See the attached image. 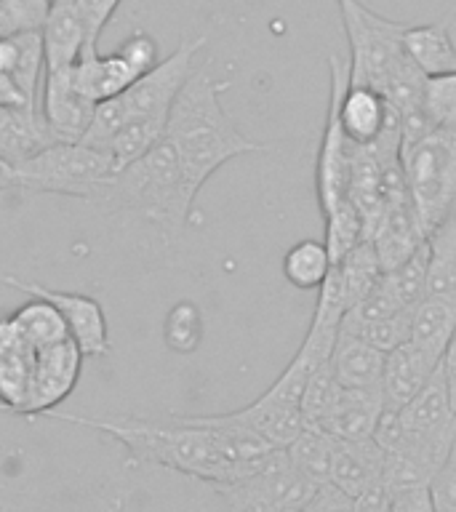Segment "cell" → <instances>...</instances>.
<instances>
[{"label": "cell", "mask_w": 456, "mask_h": 512, "mask_svg": "<svg viewBox=\"0 0 456 512\" xmlns=\"http://www.w3.org/2000/svg\"><path fill=\"white\" fill-rule=\"evenodd\" d=\"M219 94L222 83H216L208 67H200L192 70L168 112L166 142L174 147L179 166L195 192H200L227 160L267 150L264 144L240 134Z\"/></svg>", "instance_id": "7a4b0ae2"}, {"label": "cell", "mask_w": 456, "mask_h": 512, "mask_svg": "<svg viewBox=\"0 0 456 512\" xmlns=\"http://www.w3.org/2000/svg\"><path fill=\"white\" fill-rule=\"evenodd\" d=\"M32 360H35V350L22 339L0 350V403L11 414H22L27 390H30Z\"/></svg>", "instance_id": "484cf974"}, {"label": "cell", "mask_w": 456, "mask_h": 512, "mask_svg": "<svg viewBox=\"0 0 456 512\" xmlns=\"http://www.w3.org/2000/svg\"><path fill=\"white\" fill-rule=\"evenodd\" d=\"M440 368H443V376H446L448 398H451V408L456 414V331L451 336V342H448L446 352H443V358H440Z\"/></svg>", "instance_id": "7bdbcfd3"}, {"label": "cell", "mask_w": 456, "mask_h": 512, "mask_svg": "<svg viewBox=\"0 0 456 512\" xmlns=\"http://www.w3.org/2000/svg\"><path fill=\"white\" fill-rule=\"evenodd\" d=\"M203 46H206L203 35L182 40L166 59H160L152 70L144 72L142 78H136L123 94L96 104L94 120L80 142L102 150L112 139V134L131 120L168 118L176 94L182 91V86L192 75V59Z\"/></svg>", "instance_id": "277c9868"}, {"label": "cell", "mask_w": 456, "mask_h": 512, "mask_svg": "<svg viewBox=\"0 0 456 512\" xmlns=\"http://www.w3.org/2000/svg\"><path fill=\"white\" fill-rule=\"evenodd\" d=\"M304 512H355V499L328 480V483H320L315 488L310 502L304 504Z\"/></svg>", "instance_id": "f35d334b"}, {"label": "cell", "mask_w": 456, "mask_h": 512, "mask_svg": "<svg viewBox=\"0 0 456 512\" xmlns=\"http://www.w3.org/2000/svg\"><path fill=\"white\" fill-rule=\"evenodd\" d=\"M118 51L126 56L128 62L134 64L139 72L152 70V67L160 62L158 43H155V38H152V35H147V32H142V30L134 32V35H128V38L120 43Z\"/></svg>", "instance_id": "74e56055"}, {"label": "cell", "mask_w": 456, "mask_h": 512, "mask_svg": "<svg viewBox=\"0 0 456 512\" xmlns=\"http://www.w3.org/2000/svg\"><path fill=\"white\" fill-rule=\"evenodd\" d=\"M384 358H387V352L376 350L374 344L339 331L334 352H331V368H334L339 384L347 390L382 392Z\"/></svg>", "instance_id": "ac0fdd59"}, {"label": "cell", "mask_w": 456, "mask_h": 512, "mask_svg": "<svg viewBox=\"0 0 456 512\" xmlns=\"http://www.w3.org/2000/svg\"><path fill=\"white\" fill-rule=\"evenodd\" d=\"M8 187H16V171L0 158V192L8 190Z\"/></svg>", "instance_id": "f6af8a7d"}, {"label": "cell", "mask_w": 456, "mask_h": 512, "mask_svg": "<svg viewBox=\"0 0 456 512\" xmlns=\"http://www.w3.org/2000/svg\"><path fill=\"white\" fill-rule=\"evenodd\" d=\"M339 123L355 150H368L382 142H400V112L371 86L347 80L339 99Z\"/></svg>", "instance_id": "8fae6325"}, {"label": "cell", "mask_w": 456, "mask_h": 512, "mask_svg": "<svg viewBox=\"0 0 456 512\" xmlns=\"http://www.w3.org/2000/svg\"><path fill=\"white\" fill-rule=\"evenodd\" d=\"M414 307H406V310L395 312V315H387V318L366 320V323L344 318L339 331L360 336L363 342L374 344L376 350L390 352L395 350V347H400L403 342H408V336H411V315H414Z\"/></svg>", "instance_id": "f1b7e54d"}, {"label": "cell", "mask_w": 456, "mask_h": 512, "mask_svg": "<svg viewBox=\"0 0 456 512\" xmlns=\"http://www.w3.org/2000/svg\"><path fill=\"white\" fill-rule=\"evenodd\" d=\"M342 11V24L350 40V83L371 86L387 96L392 83L411 70L403 51V27L374 14L360 0H336Z\"/></svg>", "instance_id": "52a82bcc"}, {"label": "cell", "mask_w": 456, "mask_h": 512, "mask_svg": "<svg viewBox=\"0 0 456 512\" xmlns=\"http://www.w3.org/2000/svg\"><path fill=\"white\" fill-rule=\"evenodd\" d=\"M83 360H86L83 352L72 339L35 350L30 390H27L22 416H46L62 400L70 398L83 371Z\"/></svg>", "instance_id": "30bf717a"}, {"label": "cell", "mask_w": 456, "mask_h": 512, "mask_svg": "<svg viewBox=\"0 0 456 512\" xmlns=\"http://www.w3.org/2000/svg\"><path fill=\"white\" fill-rule=\"evenodd\" d=\"M403 51L424 78L456 72V46L448 32V22L406 24Z\"/></svg>", "instance_id": "ffe728a7"}, {"label": "cell", "mask_w": 456, "mask_h": 512, "mask_svg": "<svg viewBox=\"0 0 456 512\" xmlns=\"http://www.w3.org/2000/svg\"><path fill=\"white\" fill-rule=\"evenodd\" d=\"M331 483L352 499L384 483V451L374 438L336 440L331 459Z\"/></svg>", "instance_id": "9a60e30c"}, {"label": "cell", "mask_w": 456, "mask_h": 512, "mask_svg": "<svg viewBox=\"0 0 456 512\" xmlns=\"http://www.w3.org/2000/svg\"><path fill=\"white\" fill-rule=\"evenodd\" d=\"M72 67L46 72L38 110L56 142H80L94 120L96 104L72 83Z\"/></svg>", "instance_id": "7c38bea8"}, {"label": "cell", "mask_w": 456, "mask_h": 512, "mask_svg": "<svg viewBox=\"0 0 456 512\" xmlns=\"http://www.w3.org/2000/svg\"><path fill=\"white\" fill-rule=\"evenodd\" d=\"M11 320H14L22 342L30 344L32 350H43V347H51V344L70 339V331H67L62 312L56 310L51 302H46V299L30 296V302H24L11 315Z\"/></svg>", "instance_id": "603a6c76"}, {"label": "cell", "mask_w": 456, "mask_h": 512, "mask_svg": "<svg viewBox=\"0 0 456 512\" xmlns=\"http://www.w3.org/2000/svg\"><path fill=\"white\" fill-rule=\"evenodd\" d=\"M16 339H22V336H19V331H16L14 320L0 318V350H6L8 344H14Z\"/></svg>", "instance_id": "ee69618b"}, {"label": "cell", "mask_w": 456, "mask_h": 512, "mask_svg": "<svg viewBox=\"0 0 456 512\" xmlns=\"http://www.w3.org/2000/svg\"><path fill=\"white\" fill-rule=\"evenodd\" d=\"M195 198L198 192L187 182L174 147L163 139L142 158L120 168L104 206L139 214L168 243H176L190 224Z\"/></svg>", "instance_id": "3957f363"}, {"label": "cell", "mask_w": 456, "mask_h": 512, "mask_svg": "<svg viewBox=\"0 0 456 512\" xmlns=\"http://www.w3.org/2000/svg\"><path fill=\"white\" fill-rule=\"evenodd\" d=\"M0 283L8 288H16L27 296L35 299H46L62 312L70 339L78 344L83 358H104L110 355V326H107V315H104L102 304L96 302L94 296L88 294H72V291H56L43 283H32V280H19L14 275H3Z\"/></svg>", "instance_id": "9c48e42d"}, {"label": "cell", "mask_w": 456, "mask_h": 512, "mask_svg": "<svg viewBox=\"0 0 456 512\" xmlns=\"http://www.w3.org/2000/svg\"><path fill=\"white\" fill-rule=\"evenodd\" d=\"M328 70H331V91H328V112L323 139H320L318 166H315V190H318L323 216H328L342 200L350 198L352 160H355V147L347 142L342 123H339V99L350 80V64H344L339 56L331 54Z\"/></svg>", "instance_id": "ba28073f"}, {"label": "cell", "mask_w": 456, "mask_h": 512, "mask_svg": "<svg viewBox=\"0 0 456 512\" xmlns=\"http://www.w3.org/2000/svg\"><path fill=\"white\" fill-rule=\"evenodd\" d=\"M51 144H56V139L40 110L0 107V158L14 171Z\"/></svg>", "instance_id": "e0dca14e"}, {"label": "cell", "mask_w": 456, "mask_h": 512, "mask_svg": "<svg viewBox=\"0 0 456 512\" xmlns=\"http://www.w3.org/2000/svg\"><path fill=\"white\" fill-rule=\"evenodd\" d=\"M382 411V392L342 387V395L336 400V406L328 411V416L318 427L336 440H366L374 438L376 422H379Z\"/></svg>", "instance_id": "d6986e66"}, {"label": "cell", "mask_w": 456, "mask_h": 512, "mask_svg": "<svg viewBox=\"0 0 456 512\" xmlns=\"http://www.w3.org/2000/svg\"><path fill=\"white\" fill-rule=\"evenodd\" d=\"M179 512H230L227 504H224L222 494L216 491L214 483H206V480H187V488H184L182 507Z\"/></svg>", "instance_id": "d590c367"}, {"label": "cell", "mask_w": 456, "mask_h": 512, "mask_svg": "<svg viewBox=\"0 0 456 512\" xmlns=\"http://www.w3.org/2000/svg\"><path fill=\"white\" fill-rule=\"evenodd\" d=\"M40 35H43L46 72L72 67L83 54V48H88L86 27H83L75 0H51Z\"/></svg>", "instance_id": "2e32d148"}, {"label": "cell", "mask_w": 456, "mask_h": 512, "mask_svg": "<svg viewBox=\"0 0 456 512\" xmlns=\"http://www.w3.org/2000/svg\"><path fill=\"white\" fill-rule=\"evenodd\" d=\"M334 262L323 240L304 238L288 248L283 256V275L299 291H315L331 272Z\"/></svg>", "instance_id": "cb8c5ba5"}, {"label": "cell", "mask_w": 456, "mask_h": 512, "mask_svg": "<svg viewBox=\"0 0 456 512\" xmlns=\"http://www.w3.org/2000/svg\"><path fill=\"white\" fill-rule=\"evenodd\" d=\"M0 414H11V411H8V408L3 406V403H0Z\"/></svg>", "instance_id": "bcb514c9"}, {"label": "cell", "mask_w": 456, "mask_h": 512, "mask_svg": "<svg viewBox=\"0 0 456 512\" xmlns=\"http://www.w3.org/2000/svg\"><path fill=\"white\" fill-rule=\"evenodd\" d=\"M342 395V384L336 379L331 360L318 366L307 379L302 395V416L304 427H318L328 416V411L336 406V400Z\"/></svg>", "instance_id": "1f68e13d"}, {"label": "cell", "mask_w": 456, "mask_h": 512, "mask_svg": "<svg viewBox=\"0 0 456 512\" xmlns=\"http://www.w3.org/2000/svg\"><path fill=\"white\" fill-rule=\"evenodd\" d=\"M203 331H206V326H203V312L190 299L176 302L166 312L163 339H166L168 350L176 352V355H192V352H198L200 342H203Z\"/></svg>", "instance_id": "83f0119b"}, {"label": "cell", "mask_w": 456, "mask_h": 512, "mask_svg": "<svg viewBox=\"0 0 456 512\" xmlns=\"http://www.w3.org/2000/svg\"><path fill=\"white\" fill-rule=\"evenodd\" d=\"M70 72L75 88L94 104L123 94L136 78L144 75L120 51L99 54L96 48H83V54L78 56V62L72 64Z\"/></svg>", "instance_id": "5bb4252c"}, {"label": "cell", "mask_w": 456, "mask_h": 512, "mask_svg": "<svg viewBox=\"0 0 456 512\" xmlns=\"http://www.w3.org/2000/svg\"><path fill=\"white\" fill-rule=\"evenodd\" d=\"M59 422L91 427L118 440L136 462L206 480L214 486L251 478L262 470L275 446L222 414L171 416L163 422L139 416H75L48 411Z\"/></svg>", "instance_id": "6da1fadb"}, {"label": "cell", "mask_w": 456, "mask_h": 512, "mask_svg": "<svg viewBox=\"0 0 456 512\" xmlns=\"http://www.w3.org/2000/svg\"><path fill=\"white\" fill-rule=\"evenodd\" d=\"M336 267L342 272L344 291H347V302H350V307H355V304L379 283V278H382L384 272L382 259H379L374 243L368 238L360 240L358 246L352 248L342 262H336Z\"/></svg>", "instance_id": "4316f807"}, {"label": "cell", "mask_w": 456, "mask_h": 512, "mask_svg": "<svg viewBox=\"0 0 456 512\" xmlns=\"http://www.w3.org/2000/svg\"><path fill=\"white\" fill-rule=\"evenodd\" d=\"M430 267H427V296H438L456 304V214L427 235Z\"/></svg>", "instance_id": "7402d4cb"}, {"label": "cell", "mask_w": 456, "mask_h": 512, "mask_svg": "<svg viewBox=\"0 0 456 512\" xmlns=\"http://www.w3.org/2000/svg\"><path fill=\"white\" fill-rule=\"evenodd\" d=\"M336 438L320 427H304L299 438L286 446V454L296 470L302 472L304 478H310L315 486L331 480V459H334Z\"/></svg>", "instance_id": "d4e9b609"}, {"label": "cell", "mask_w": 456, "mask_h": 512, "mask_svg": "<svg viewBox=\"0 0 456 512\" xmlns=\"http://www.w3.org/2000/svg\"><path fill=\"white\" fill-rule=\"evenodd\" d=\"M419 110L430 128L456 131V72L424 78Z\"/></svg>", "instance_id": "f546056e"}, {"label": "cell", "mask_w": 456, "mask_h": 512, "mask_svg": "<svg viewBox=\"0 0 456 512\" xmlns=\"http://www.w3.org/2000/svg\"><path fill=\"white\" fill-rule=\"evenodd\" d=\"M75 3H78L80 19H83V27H86L88 48H96L99 35L110 24L115 8L120 6V0H75Z\"/></svg>", "instance_id": "8d00e7d4"}, {"label": "cell", "mask_w": 456, "mask_h": 512, "mask_svg": "<svg viewBox=\"0 0 456 512\" xmlns=\"http://www.w3.org/2000/svg\"><path fill=\"white\" fill-rule=\"evenodd\" d=\"M118 176L110 152L83 142H56L16 168V187L104 203Z\"/></svg>", "instance_id": "8992f818"}, {"label": "cell", "mask_w": 456, "mask_h": 512, "mask_svg": "<svg viewBox=\"0 0 456 512\" xmlns=\"http://www.w3.org/2000/svg\"><path fill=\"white\" fill-rule=\"evenodd\" d=\"M400 174L424 238L456 214V131L430 128L400 144Z\"/></svg>", "instance_id": "5b68a950"}, {"label": "cell", "mask_w": 456, "mask_h": 512, "mask_svg": "<svg viewBox=\"0 0 456 512\" xmlns=\"http://www.w3.org/2000/svg\"><path fill=\"white\" fill-rule=\"evenodd\" d=\"M392 494V512H435L430 486L395 488Z\"/></svg>", "instance_id": "ab89813d"}, {"label": "cell", "mask_w": 456, "mask_h": 512, "mask_svg": "<svg viewBox=\"0 0 456 512\" xmlns=\"http://www.w3.org/2000/svg\"><path fill=\"white\" fill-rule=\"evenodd\" d=\"M440 366V358L430 355L414 342H403L387 352L382 376L384 411H400L416 392L422 390L427 379Z\"/></svg>", "instance_id": "4fadbf2b"}, {"label": "cell", "mask_w": 456, "mask_h": 512, "mask_svg": "<svg viewBox=\"0 0 456 512\" xmlns=\"http://www.w3.org/2000/svg\"><path fill=\"white\" fill-rule=\"evenodd\" d=\"M230 512H286L259 475L216 486Z\"/></svg>", "instance_id": "d6a6232c"}, {"label": "cell", "mask_w": 456, "mask_h": 512, "mask_svg": "<svg viewBox=\"0 0 456 512\" xmlns=\"http://www.w3.org/2000/svg\"><path fill=\"white\" fill-rule=\"evenodd\" d=\"M430 496L435 512H456V443L430 483Z\"/></svg>", "instance_id": "e575fe53"}, {"label": "cell", "mask_w": 456, "mask_h": 512, "mask_svg": "<svg viewBox=\"0 0 456 512\" xmlns=\"http://www.w3.org/2000/svg\"><path fill=\"white\" fill-rule=\"evenodd\" d=\"M456 331V304L438 296H424L411 315V336L408 342L422 347L435 358H443L448 342Z\"/></svg>", "instance_id": "44dd1931"}, {"label": "cell", "mask_w": 456, "mask_h": 512, "mask_svg": "<svg viewBox=\"0 0 456 512\" xmlns=\"http://www.w3.org/2000/svg\"><path fill=\"white\" fill-rule=\"evenodd\" d=\"M0 107H30V110H38V107H32L22 88L16 86V80L6 75V72H0Z\"/></svg>", "instance_id": "b9f144b4"}, {"label": "cell", "mask_w": 456, "mask_h": 512, "mask_svg": "<svg viewBox=\"0 0 456 512\" xmlns=\"http://www.w3.org/2000/svg\"><path fill=\"white\" fill-rule=\"evenodd\" d=\"M355 512H392L390 488L379 483V486L368 488L360 496H355Z\"/></svg>", "instance_id": "60d3db41"}, {"label": "cell", "mask_w": 456, "mask_h": 512, "mask_svg": "<svg viewBox=\"0 0 456 512\" xmlns=\"http://www.w3.org/2000/svg\"><path fill=\"white\" fill-rule=\"evenodd\" d=\"M323 222H326V240H323V243H326L328 254H331V262L334 264L342 262L344 256L350 254L352 248L366 238L363 216H360L358 206H355L350 198L342 200L331 214L323 216Z\"/></svg>", "instance_id": "4dcf8cb0"}, {"label": "cell", "mask_w": 456, "mask_h": 512, "mask_svg": "<svg viewBox=\"0 0 456 512\" xmlns=\"http://www.w3.org/2000/svg\"><path fill=\"white\" fill-rule=\"evenodd\" d=\"M51 0H0V35L40 30Z\"/></svg>", "instance_id": "836d02e7"}]
</instances>
